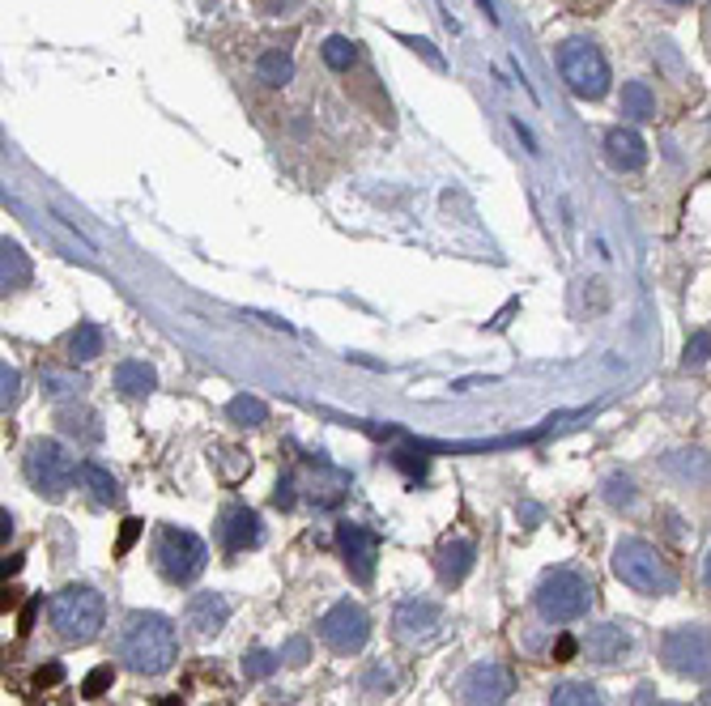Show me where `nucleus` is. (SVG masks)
Instances as JSON below:
<instances>
[{"label":"nucleus","instance_id":"f257e3e1","mask_svg":"<svg viewBox=\"0 0 711 706\" xmlns=\"http://www.w3.org/2000/svg\"><path fill=\"white\" fill-rule=\"evenodd\" d=\"M119 660L136 677H162L179 660V630L162 613H128L119 626Z\"/></svg>","mask_w":711,"mask_h":706},{"label":"nucleus","instance_id":"f03ea898","mask_svg":"<svg viewBox=\"0 0 711 706\" xmlns=\"http://www.w3.org/2000/svg\"><path fill=\"white\" fill-rule=\"evenodd\" d=\"M614 574L639 596H669L677 588V574L665 562V554L639 536H622L614 545Z\"/></svg>","mask_w":711,"mask_h":706},{"label":"nucleus","instance_id":"7ed1b4c3","mask_svg":"<svg viewBox=\"0 0 711 706\" xmlns=\"http://www.w3.org/2000/svg\"><path fill=\"white\" fill-rule=\"evenodd\" d=\"M592 579L576 566H554V571L541 574L537 583V613L545 621H554V626H571L579 617H588L592 609Z\"/></svg>","mask_w":711,"mask_h":706},{"label":"nucleus","instance_id":"20e7f679","mask_svg":"<svg viewBox=\"0 0 711 706\" xmlns=\"http://www.w3.org/2000/svg\"><path fill=\"white\" fill-rule=\"evenodd\" d=\"M102 621H107V600L94 588L69 583V588H60L52 596V626H56V634L64 643H78V647L94 643Z\"/></svg>","mask_w":711,"mask_h":706},{"label":"nucleus","instance_id":"39448f33","mask_svg":"<svg viewBox=\"0 0 711 706\" xmlns=\"http://www.w3.org/2000/svg\"><path fill=\"white\" fill-rule=\"evenodd\" d=\"M154 566H158V574H162L167 583H175V588H188V583H196V579H200V571L209 566V545H205L196 532H188V528H175V523H167V528H158Z\"/></svg>","mask_w":711,"mask_h":706},{"label":"nucleus","instance_id":"423d86ee","mask_svg":"<svg viewBox=\"0 0 711 706\" xmlns=\"http://www.w3.org/2000/svg\"><path fill=\"white\" fill-rule=\"evenodd\" d=\"M660 660H665V669L686 677V681H711V626H703V621L673 626L660 638Z\"/></svg>","mask_w":711,"mask_h":706},{"label":"nucleus","instance_id":"0eeeda50","mask_svg":"<svg viewBox=\"0 0 711 706\" xmlns=\"http://www.w3.org/2000/svg\"><path fill=\"white\" fill-rule=\"evenodd\" d=\"M21 468H26V481H30L43 498H52V502L69 494L73 477L81 473V464L69 456L56 439H35V442H30V447H26V459H21Z\"/></svg>","mask_w":711,"mask_h":706},{"label":"nucleus","instance_id":"6e6552de","mask_svg":"<svg viewBox=\"0 0 711 706\" xmlns=\"http://www.w3.org/2000/svg\"><path fill=\"white\" fill-rule=\"evenodd\" d=\"M558 69H562V81L571 85V94L579 98H601L609 90V64L588 38H567L558 47Z\"/></svg>","mask_w":711,"mask_h":706},{"label":"nucleus","instance_id":"1a4fd4ad","mask_svg":"<svg viewBox=\"0 0 711 706\" xmlns=\"http://www.w3.org/2000/svg\"><path fill=\"white\" fill-rule=\"evenodd\" d=\"M366 638H371V617L354 600H337L320 617V643L337 655H358L366 647Z\"/></svg>","mask_w":711,"mask_h":706},{"label":"nucleus","instance_id":"9d476101","mask_svg":"<svg viewBox=\"0 0 711 706\" xmlns=\"http://www.w3.org/2000/svg\"><path fill=\"white\" fill-rule=\"evenodd\" d=\"M456 694H461L464 706H503L516 694V672L499 660H481L461 677Z\"/></svg>","mask_w":711,"mask_h":706},{"label":"nucleus","instance_id":"9b49d317","mask_svg":"<svg viewBox=\"0 0 711 706\" xmlns=\"http://www.w3.org/2000/svg\"><path fill=\"white\" fill-rule=\"evenodd\" d=\"M584 655L601 664V669H617V664H626L634 655V634L626 630V621H601L592 630L584 634Z\"/></svg>","mask_w":711,"mask_h":706},{"label":"nucleus","instance_id":"f8f14e48","mask_svg":"<svg viewBox=\"0 0 711 706\" xmlns=\"http://www.w3.org/2000/svg\"><path fill=\"white\" fill-rule=\"evenodd\" d=\"M337 549H341V557H346V571L358 579V583H371L375 579V562H380V540H375V532L371 528H363V523H341L337 528Z\"/></svg>","mask_w":711,"mask_h":706},{"label":"nucleus","instance_id":"ddd939ff","mask_svg":"<svg viewBox=\"0 0 711 706\" xmlns=\"http://www.w3.org/2000/svg\"><path fill=\"white\" fill-rule=\"evenodd\" d=\"M443 621V609L435 600H426V596H405L396 613H392V626H396V638L405 643H418V638H430V634L439 630Z\"/></svg>","mask_w":711,"mask_h":706},{"label":"nucleus","instance_id":"4468645a","mask_svg":"<svg viewBox=\"0 0 711 706\" xmlns=\"http://www.w3.org/2000/svg\"><path fill=\"white\" fill-rule=\"evenodd\" d=\"M217 545L231 557L256 549V545H260V515H256L251 507H226V511L217 515Z\"/></svg>","mask_w":711,"mask_h":706},{"label":"nucleus","instance_id":"2eb2a0df","mask_svg":"<svg viewBox=\"0 0 711 706\" xmlns=\"http://www.w3.org/2000/svg\"><path fill=\"white\" fill-rule=\"evenodd\" d=\"M660 468H665L677 485H691V490L711 494V451H703V447H682V451H669V456L660 459Z\"/></svg>","mask_w":711,"mask_h":706},{"label":"nucleus","instance_id":"dca6fc26","mask_svg":"<svg viewBox=\"0 0 711 706\" xmlns=\"http://www.w3.org/2000/svg\"><path fill=\"white\" fill-rule=\"evenodd\" d=\"M226 621H231V600L222 592H196L192 600H188V626H192L200 638H213Z\"/></svg>","mask_w":711,"mask_h":706},{"label":"nucleus","instance_id":"f3484780","mask_svg":"<svg viewBox=\"0 0 711 706\" xmlns=\"http://www.w3.org/2000/svg\"><path fill=\"white\" fill-rule=\"evenodd\" d=\"M473 562H478V545H473V540H464V536H456V540H443L439 557H435L439 579L447 583V588L464 583V579H469V571H473Z\"/></svg>","mask_w":711,"mask_h":706},{"label":"nucleus","instance_id":"a211bd4d","mask_svg":"<svg viewBox=\"0 0 711 706\" xmlns=\"http://www.w3.org/2000/svg\"><path fill=\"white\" fill-rule=\"evenodd\" d=\"M605 153H609V162L617 171H639L648 162V145H643V136L634 128H614L605 136Z\"/></svg>","mask_w":711,"mask_h":706},{"label":"nucleus","instance_id":"6ab92c4d","mask_svg":"<svg viewBox=\"0 0 711 706\" xmlns=\"http://www.w3.org/2000/svg\"><path fill=\"white\" fill-rule=\"evenodd\" d=\"M30 281V260H26V251L18 248V243H0V286H4V294L9 289H21Z\"/></svg>","mask_w":711,"mask_h":706},{"label":"nucleus","instance_id":"aec40b11","mask_svg":"<svg viewBox=\"0 0 711 706\" xmlns=\"http://www.w3.org/2000/svg\"><path fill=\"white\" fill-rule=\"evenodd\" d=\"M154 366H145V362H119L116 366V387L124 392V396H150L154 392Z\"/></svg>","mask_w":711,"mask_h":706},{"label":"nucleus","instance_id":"412c9836","mask_svg":"<svg viewBox=\"0 0 711 706\" xmlns=\"http://www.w3.org/2000/svg\"><path fill=\"white\" fill-rule=\"evenodd\" d=\"M81 481H86V490H90L102 507H116L119 502V481L111 477L98 459H86V464H81Z\"/></svg>","mask_w":711,"mask_h":706},{"label":"nucleus","instance_id":"4be33fe9","mask_svg":"<svg viewBox=\"0 0 711 706\" xmlns=\"http://www.w3.org/2000/svg\"><path fill=\"white\" fill-rule=\"evenodd\" d=\"M550 706H605L592 681H562L550 689Z\"/></svg>","mask_w":711,"mask_h":706},{"label":"nucleus","instance_id":"5701e85b","mask_svg":"<svg viewBox=\"0 0 711 706\" xmlns=\"http://www.w3.org/2000/svg\"><path fill=\"white\" fill-rule=\"evenodd\" d=\"M226 418H231L234 426H243V430H256V426H265V421H269V404L260 401V396L239 392V396L226 404Z\"/></svg>","mask_w":711,"mask_h":706},{"label":"nucleus","instance_id":"b1692460","mask_svg":"<svg viewBox=\"0 0 711 706\" xmlns=\"http://www.w3.org/2000/svg\"><path fill=\"white\" fill-rule=\"evenodd\" d=\"M622 115H631V119H652L656 115V94L648 81H626L622 85Z\"/></svg>","mask_w":711,"mask_h":706},{"label":"nucleus","instance_id":"393cba45","mask_svg":"<svg viewBox=\"0 0 711 706\" xmlns=\"http://www.w3.org/2000/svg\"><path fill=\"white\" fill-rule=\"evenodd\" d=\"M102 328L98 324H78L73 328V337H69V358L73 362H90V358H98L102 353Z\"/></svg>","mask_w":711,"mask_h":706},{"label":"nucleus","instance_id":"a878e982","mask_svg":"<svg viewBox=\"0 0 711 706\" xmlns=\"http://www.w3.org/2000/svg\"><path fill=\"white\" fill-rule=\"evenodd\" d=\"M320 56H324L328 69L349 73V69H354V60H358V43H354V38H346V35H332V38H324Z\"/></svg>","mask_w":711,"mask_h":706},{"label":"nucleus","instance_id":"bb28decb","mask_svg":"<svg viewBox=\"0 0 711 706\" xmlns=\"http://www.w3.org/2000/svg\"><path fill=\"white\" fill-rule=\"evenodd\" d=\"M256 73H260L265 85H286L294 77V60H290V52H265L256 60Z\"/></svg>","mask_w":711,"mask_h":706},{"label":"nucleus","instance_id":"cd10ccee","mask_svg":"<svg viewBox=\"0 0 711 706\" xmlns=\"http://www.w3.org/2000/svg\"><path fill=\"white\" fill-rule=\"evenodd\" d=\"M601 498H605L614 511H631L639 494H634V481L626 477V473H609V477L601 481Z\"/></svg>","mask_w":711,"mask_h":706},{"label":"nucleus","instance_id":"c85d7f7f","mask_svg":"<svg viewBox=\"0 0 711 706\" xmlns=\"http://www.w3.org/2000/svg\"><path fill=\"white\" fill-rule=\"evenodd\" d=\"M60 426H64L73 439H81V442H98V439H102V426H98L94 413H64Z\"/></svg>","mask_w":711,"mask_h":706},{"label":"nucleus","instance_id":"c756f323","mask_svg":"<svg viewBox=\"0 0 711 706\" xmlns=\"http://www.w3.org/2000/svg\"><path fill=\"white\" fill-rule=\"evenodd\" d=\"M277 669H282V655H273V651H248L243 655V677L248 681H265Z\"/></svg>","mask_w":711,"mask_h":706},{"label":"nucleus","instance_id":"7c9ffc66","mask_svg":"<svg viewBox=\"0 0 711 706\" xmlns=\"http://www.w3.org/2000/svg\"><path fill=\"white\" fill-rule=\"evenodd\" d=\"M86 387V379L81 375H60V370H43V392L52 396V401H60V396H73V392H81Z\"/></svg>","mask_w":711,"mask_h":706},{"label":"nucleus","instance_id":"2f4dec72","mask_svg":"<svg viewBox=\"0 0 711 706\" xmlns=\"http://www.w3.org/2000/svg\"><path fill=\"white\" fill-rule=\"evenodd\" d=\"M392 689H396V672L388 664H371L363 672V694H392Z\"/></svg>","mask_w":711,"mask_h":706},{"label":"nucleus","instance_id":"473e14b6","mask_svg":"<svg viewBox=\"0 0 711 706\" xmlns=\"http://www.w3.org/2000/svg\"><path fill=\"white\" fill-rule=\"evenodd\" d=\"M21 401V375H18V366H0V409L9 413L13 404Z\"/></svg>","mask_w":711,"mask_h":706},{"label":"nucleus","instance_id":"72a5a7b5","mask_svg":"<svg viewBox=\"0 0 711 706\" xmlns=\"http://www.w3.org/2000/svg\"><path fill=\"white\" fill-rule=\"evenodd\" d=\"M111 681H116V669H111V664H98V669H90V677L81 681V694H86V698H102V694L111 689Z\"/></svg>","mask_w":711,"mask_h":706},{"label":"nucleus","instance_id":"f704fd0d","mask_svg":"<svg viewBox=\"0 0 711 706\" xmlns=\"http://www.w3.org/2000/svg\"><path fill=\"white\" fill-rule=\"evenodd\" d=\"M711 358V332H694L686 341V366H703Z\"/></svg>","mask_w":711,"mask_h":706},{"label":"nucleus","instance_id":"c9c22d12","mask_svg":"<svg viewBox=\"0 0 711 706\" xmlns=\"http://www.w3.org/2000/svg\"><path fill=\"white\" fill-rule=\"evenodd\" d=\"M277 655H282V664H294V669H298V664H307L311 643H307V638H290V643L277 651Z\"/></svg>","mask_w":711,"mask_h":706},{"label":"nucleus","instance_id":"e433bc0d","mask_svg":"<svg viewBox=\"0 0 711 706\" xmlns=\"http://www.w3.org/2000/svg\"><path fill=\"white\" fill-rule=\"evenodd\" d=\"M141 528H145L141 519H124V528H119V540H116V554H128V549H133L136 536H141Z\"/></svg>","mask_w":711,"mask_h":706},{"label":"nucleus","instance_id":"4c0bfd02","mask_svg":"<svg viewBox=\"0 0 711 706\" xmlns=\"http://www.w3.org/2000/svg\"><path fill=\"white\" fill-rule=\"evenodd\" d=\"M273 507H282V511L294 507V477H290V473L277 481V490H273Z\"/></svg>","mask_w":711,"mask_h":706},{"label":"nucleus","instance_id":"58836bf2","mask_svg":"<svg viewBox=\"0 0 711 706\" xmlns=\"http://www.w3.org/2000/svg\"><path fill=\"white\" fill-rule=\"evenodd\" d=\"M60 681H64V669H60V664H47V669L35 672V689H52V686H60Z\"/></svg>","mask_w":711,"mask_h":706},{"label":"nucleus","instance_id":"ea45409f","mask_svg":"<svg viewBox=\"0 0 711 706\" xmlns=\"http://www.w3.org/2000/svg\"><path fill=\"white\" fill-rule=\"evenodd\" d=\"M576 651H579V643L571 638V634H562V638L554 643V660L558 664H567V660H576Z\"/></svg>","mask_w":711,"mask_h":706},{"label":"nucleus","instance_id":"a19ab883","mask_svg":"<svg viewBox=\"0 0 711 706\" xmlns=\"http://www.w3.org/2000/svg\"><path fill=\"white\" fill-rule=\"evenodd\" d=\"M39 605H43L39 596H30V600H26V609H21V626H18L21 634H30V626H35V617H39Z\"/></svg>","mask_w":711,"mask_h":706},{"label":"nucleus","instance_id":"79ce46f5","mask_svg":"<svg viewBox=\"0 0 711 706\" xmlns=\"http://www.w3.org/2000/svg\"><path fill=\"white\" fill-rule=\"evenodd\" d=\"M652 694H656L652 686H639V689H634V706H656Z\"/></svg>","mask_w":711,"mask_h":706},{"label":"nucleus","instance_id":"37998d69","mask_svg":"<svg viewBox=\"0 0 711 706\" xmlns=\"http://www.w3.org/2000/svg\"><path fill=\"white\" fill-rule=\"evenodd\" d=\"M18 571H21V554H9L4 557V579H13Z\"/></svg>","mask_w":711,"mask_h":706},{"label":"nucleus","instance_id":"c03bdc74","mask_svg":"<svg viewBox=\"0 0 711 706\" xmlns=\"http://www.w3.org/2000/svg\"><path fill=\"white\" fill-rule=\"evenodd\" d=\"M703 583L711 588V549H707V557H703Z\"/></svg>","mask_w":711,"mask_h":706},{"label":"nucleus","instance_id":"a18cd8bd","mask_svg":"<svg viewBox=\"0 0 711 706\" xmlns=\"http://www.w3.org/2000/svg\"><path fill=\"white\" fill-rule=\"evenodd\" d=\"M158 706H184V702H179V694H175V698H167V702H158Z\"/></svg>","mask_w":711,"mask_h":706},{"label":"nucleus","instance_id":"49530a36","mask_svg":"<svg viewBox=\"0 0 711 706\" xmlns=\"http://www.w3.org/2000/svg\"><path fill=\"white\" fill-rule=\"evenodd\" d=\"M665 4H694V0H665Z\"/></svg>","mask_w":711,"mask_h":706},{"label":"nucleus","instance_id":"de8ad7c7","mask_svg":"<svg viewBox=\"0 0 711 706\" xmlns=\"http://www.w3.org/2000/svg\"><path fill=\"white\" fill-rule=\"evenodd\" d=\"M660 706H691V702H660Z\"/></svg>","mask_w":711,"mask_h":706},{"label":"nucleus","instance_id":"09e8293b","mask_svg":"<svg viewBox=\"0 0 711 706\" xmlns=\"http://www.w3.org/2000/svg\"><path fill=\"white\" fill-rule=\"evenodd\" d=\"M707 706H711V689H707Z\"/></svg>","mask_w":711,"mask_h":706},{"label":"nucleus","instance_id":"8fccbe9b","mask_svg":"<svg viewBox=\"0 0 711 706\" xmlns=\"http://www.w3.org/2000/svg\"><path fill=\"white\" fill-rule=\"evenodd\" d=\"M707 30H711V13H707Z\"/></svg>","mask_w":711,"mask_h":706}]
</instances>
